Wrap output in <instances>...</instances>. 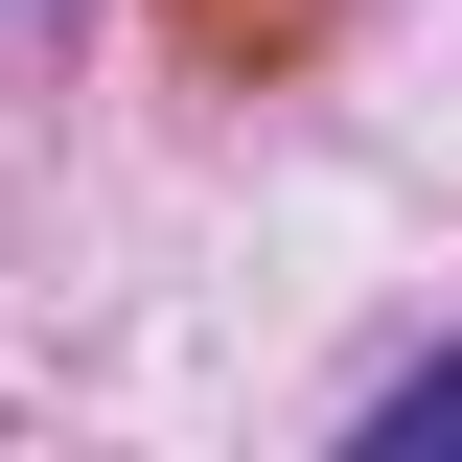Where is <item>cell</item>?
<instances>
[{
	"mask_svg": "<svg viewBox=\"0 0 462 462\" xmlns=\"http://www.w3.org/2000/svg\"><path fill=\"white\" fill-rule=\"evenodd\" d=\"M462 439V346H439V370H393V393H370V462H439Z\"/></svg>",
	"mask_w": 462,
	"mask_h": 462,
	"instance_id": "obj_1",
	"label": "cell"
}]
</instances>
